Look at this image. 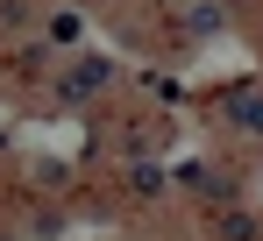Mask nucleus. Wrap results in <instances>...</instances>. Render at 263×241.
<instances>
[{"mask_svg":"<svg viewBox=\"0 0 263 241\" xmlns=\"http://www.w3.org/2000/svg\"><path fill=\"white\" fill-rule=\"evenodd\" d=\"M107 78H114V64H100V57H86V64H79L71 78L57 85V92H64V99H92V92H100Z\"/></svg>","mask_w":263,"mask_h":241,"instance_id":"f257e3e1","label":"nucleus"},{"mask_svg":"<svg viewBox=\"0 0 263 241\" xmlns=\"http://www.w3.org/2000/svg\"><path fill=\"white\" fill-rule=\"evenodd\" d=\"M228 120H235L242 135H263V85H249V92H235V99H228Z\"/></svg>","mask_w":263,"mask_h":241,"instance_id":"f03ea898","label":"nucleus"},{"mask_svg":"<svg viewBox=\"0 0 263 241\" xmlns=\"http://www.w3.org/2000/svg\"><path fill=\"white\" fill-rule=\"evenodd\" d=\"M178 29H185V36H214V29H220V7H214V0L185 7V14H178Z\"/></svg>","mask_w":263,"mask_h":241,"instance_id":"7ed1b4c3","label":"nucleus"},{"mask_svg":"<svg viewBox=\"0 0 263 241\" xmlns=\"http://www.w3.org/2000/svg\"><path fill=\"white\" fill-rule=\"evenodd\" d=\"M50 43L71 50V43H79V14H50Z\"/></svg>","mask_w":263,"mask_h":241,"instance_id":"20e7f679","label":"nucleus"}]
</instances>
